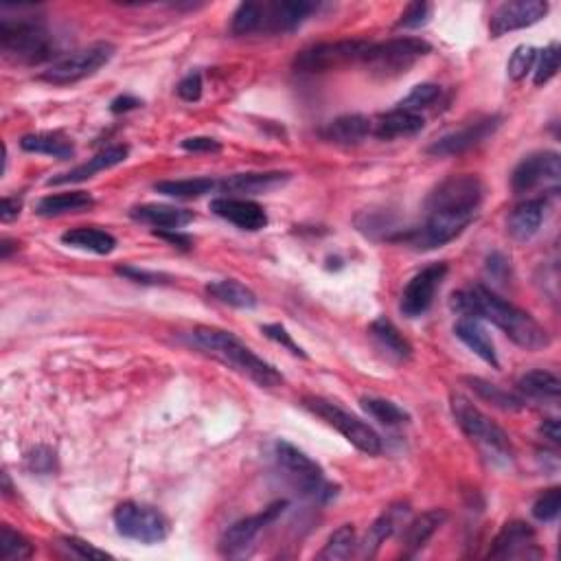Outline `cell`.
Wrapping results in <instances>:
<instances>
[{
	"mask_svg": "<svg viewBox=\"0 0 561 561\" xmlns=\"http://www.w3.org/2000/svg\"><path fill=\"white\" fill-rule=\"evenodd\" d=\"M180 147L191 154H215L222 150V143L211 139V136H189L180 143Z\"/></svg>",
	"mask_w": 561,
	"mask_h": 561,
	"instance_id": "cell-50",
	"label": "cell"
},
{
	"mask_svg": "<svg viewBox=\"0 0 561 561\" xmlns=\"http://www.w3.org/2000/svg\"><path fill=\"white\" fill-rule=\"evenodd\" d=\"M117 49L110 42H95L86 49H79L68 53L64 57H57V60L40 75L42 82L53 84V86H68L77 84L86 77H93L97 71H101L106 66Z\"/></svg>",
	"mask_w": 561,
	"mask_h": 561,
	"instance_id": "cell-10",
	"label": "cell"
},
{
	"mask_svg": "<svg viewBox=\"0 0 561 561\" xmlns=\"http://www.w3.org/2000/svg\"><path fill=\"white\" fill-rule=\"evenodd\" d=\"M211 211L217 217H222V220L242 228V231L257 233L268 226V215L263 211V206L248 198L220 196L211 200Z\"/></svg>",
	"mask_w": 561,
	"mask_h": 561,
	"instance_id": "cell-20",
	"label": "cell"
},
{
	"mask_svg": "<svg viewBox=\"0 0 561 561\" xmlns=\"http://www.w3.org/2000/svg\"><path fill=\"white\" fill-rule=\"evenodd\" d=\"M561 182V158L557 152H535L522 158L511 174V189L524 196L535 189L559 191Z\"/></svg>",
	"mask_w": 561,
	"mask_h": 561,
	"instance_id": "cell-13",
	"label": "cell"
},
{
	"mask_svg": "<svg viewBox=\"0 0 561 561\" xmlns=\"http://www.w3.org/2000/svg\"><path fill=\"white\" fill-rule=\"evenodd\" d=\"M139 106H143L141 99H136V97H132V95H121V97H117V99H114V101L110 103V112H112V114H123V112L136 110Z\"/></svg>",
	"mask_w": 561,
	"mask_h": 561,
	"instance_id": "cell-52",
	"label": "cell"
},
{
	"mask_svg": "<svg viewBox=\"0 0 561 561\" xmlns=\"http://www.w3.org/2000/svg\"><path fill=\"white\" fill-rule=\"evenodd\" d=\"M288 509V502L285 500H277L272 502L270 507H266L263 511L255 513V515H248V518L235 522L233 526H228L224 531V535L220 537V553L224 557H239L244 555L253 542L257 540V535L270 526L274 520L279 518V515Z\"/></svg>",
	"mask_w": 561,
	"mask_h": 561,
	"instance_id": "cell-14",
	"label": "cell"
},
{
	"mask_svg": "<svg viewBox=\"0 0 561 561\" xmlns=\"http://www.w3.org/2000/svg\"><path fill=\"white\" fill-rule=\"evenodd\" d=\"M290 178V171H246V174H233L217 180V193L231 198L261 196V193L283 187Z\"/></svg>",
	"mask_w": 561,
	"mask_h": 561,
	"instance_id": "cell-19",
	"label": "cell"
},
{
	"mask_svg": "<svg viewBox=\"0 0 561 561\" xmlns=\"http://www.w3.org/2000/svg\"><path fill=\"white\" fill-rule=\"evenodd\" d=\"M27 467L33 474H53L55 454L49 448H36L27 456Z\"/></svg>",
	"mask_w": 561,
	"mask_h": 561,
	"instance_id": "cell-48",
	"label": "cell"
},
{
	"mask_svg": "<svg viewBox=\"0 0 561 561\" xmlns=\"http://www.w3.org/2000/svg\"><path fill=\"white\" fill-rule=\"evenodd\" d=\"M33 555V546L25 535L3 526L0 529V559L3 561H16V559H29Z\"/></svg>",
	"mask_w": 561,
	"mask_h": 561,
	"instance_id": "cell-39",
	"label": "cell"
},
{
	"mask_svg": "<svg viewBox=\"0 0 561 561\" xmlns=\"http://www.w3.org/2000/svg\"><path fill=\"white\" fill-rule=\"evenodd\" d=\"M156 237L160 239H165V242H169L171 246H176V248H182V250H189L191 248V237L185 235V233H180V231H154Z\"/></svg>",
	"mask_w": 561,
	"mask_h": 561,
	"instance_id": "cell-51",
	"label": "cell"
},
{
	"mask_svg": "<svg viewBox=\"0 0 561 561\" xmlns=\"http://www.w3.org/2000/svg\"><path fill=\"white\" fill-rule=\"evenodd\" d=\"M371 134H373V121L362 117V114H345V117L329 121L325 128L320 130V136H323L325 141L342 147L360 145L369 139Z\"/></svg>",
	"mask_w": 561,
	"mask_h": 561,
	"instance_id": "cell-24",
	"label": "cell"
},
{
	"mask_svg": "<svg viewBox=\"0 0 561 561\" xmlns=\"http://www.w3.org/2000/svg\"><path fill=\"white\" fill-rule=\"evenodd\" d=\"M454 334L469 351H474L480 360L487 362L489 366H494V369H500V360H498V353L494 347V340H491L487 329L483 327V323H480L478 318L461 316L459 323H456V327H454Z\"/></svg>",
	"mask_w": 561,
	"mask_h": 561,
	"instance_id": "cell-26",
	"label": "cell"
},
{
	"mask_svg": "<svg viewBox=\"0 0 561 561\" xmlns=\"http://www.w3.org/2000/svg\"><path fill=\"white\" fill-rule=\"evenodd\" d=\"M500 125H502V117H498V114H494V117L478 119L474 123L465 125V128H461V130H454L450 134L441 136V139H437L428 147V154L437 156V158L465 154L472 150V147L487 141L489 136H494Z\"/></svg>",
	"mask_w": 561,
	"mask_h": 561,
	"instance_id": "cell-17",
	"label": "cell"
},
{
	"mask_svg": "<svg viewBox=\"0 0 561 561\" xmlns=\"http://www.w3.org/2000/svg\"><path fill=\"white\" fill-rule=\"evenodd\" d=\"M448 520V513L443 509H430L426 513L417 515L415 520H410L404 524V531H402V546H404V553L408 557L417 555L430 537L437 533L443 522Z\"/></svg>",
	"mask_w": 561,
	"mask_h": 561,
	"instance_id": "cell-28",
	"label": "cell"
},
{
	"mask_svg": "<svg viewBox=\"0 0 561 561\" xmlns=\"http://www.w3.org/2000/svg\"><path fill=\"white\" fill-rule=\"evenodd\" d=\"M154 191L160 196L176 200H196L217 191V180L213 178H185V180H163L156 182Z\"/></svg>",
	"mask_w": 561,
	"mask_h": 561,
	"instance_id": "cell-35",
	"label": "cell"
},
{
	"mask_svg": "<svg viewBox=\"0 0 561 561\" xmlns=\"http://www.w3.org/2000/svg\"><path fill=\"white\" fill-rule=\"evenodd\" d=\"M518 393L524 402L526 397L537 399V402H557L561 395V382L551 371H529L518 380Z\"/></svg>",
	"mask_w": 561,
	"mask_h": 561,
	"instance_id": "cell-32",
	"label": "cell"
},
{
	"mask_svg": "<svg viewBox=\"0 0 561 561\" xmlns=\"http://www.w3.org/2000/svg\"><path fill=\"white\" fill-rule=\"evenodd\" d=\"M206 294L211 299L220 301L228 307L235 309H255L259 305L257 294L248 288V285L239 283L235 279H220V281H211L206 285Z\"/></svg>",
	"mask_w": 561,
	"mask_h": 561,
	"instance_id": "cell-33",
	"label": "cell"
},
{
	"mask_svg": "<svg viewBox=\"0 0 561 561\" xmlns=\"http://www.w3.org/2000/svg\"><path fill=\"white\" fill-rule=\"evenodd\" d=\"M485 200L483 180L474 174L445 178L426 202V222L397 237L415 250H434L454 242L476 220Z\"/></svg>",
	"mask_w": 561,
	"mask_h": 561,
	"instance_id": "cell-1",
	"label": "cell"
},
{
	"mask_svg": "<svg viewBox=\"0 0 561 561\" xmlns=\"http://www.w3.org/2000/svg\"><path fill=\"white\" fill-rule=\"evenodd\" d=\"M20 147L29 154H44L55 158H71L75 154V147L68 136L62 132H33L22 136Z\"/></svg>",
	"mask_w": 561,
	"mask_h": 561,
	"instance_id": "cell-34",
	"label": "cell"
},
{
	"mask_svg": "<svg viewBox=\"0 0 561 561\" xmlns=\"http://www.w3.org/2000/svg\"><path fill=\"white\" fill-rule=\"evenodd\" d=\"M318 11L316 3L307 0H277V3H242L233 14V36H255V33H292Z\"/></svg>",
	"mask_w": 561,
	"mask_h": 561,
	"instance_id": "cell-4",
	"label": "cell"
},
{
	"mask_svg": "<svg viewBox=\"0 0 561 561\" xmlns=\"http://www.w3.org/2000/svg\"><path fill=\"white\" fill-rule=\"evenodd\" d=\"M450 408L456 426L472 441L478 452L496 467H507L513 463V445L509 434L496 421H491L483 410L476 408L467 397L454 393L450 397Z\"/></svg>",
	"mask_w": 561,
	"mask_h": 561,
	"instance_id": "cell-5",
	"label": "cell"
},
{
	"mask_svg": "<svg viewBox=\"0 0 561 561\" xmlns=\"http://www.w3.org/2000/svg\"><path fill=\"white\" fill-rule=\"evenodd\" d=\"M548 204L544 198H529L520 202L515 209L509 213L507 231L513 239L518 242H529L531 237L540 233V228L544 224Z\"/></svg>",
	"mask_w": 561,
	"mask_h": 561,
	"instance_id": "cell-22",
	"label": "cell"
},
{
	"mask_svg": "<svg viewBox=\"0 0 561 561\" xmlns=\"http://www.w3.org/2000/svg\"><path fill=\"white\" fill-rule=\"evenodd\" d=\"M452 309H456L461 316H472L496 325L502 334L524 351H542L551 347L553 342L546 327L537 323L529 312L500 299L496 292H491L485 285H474L469 290L454 292Z\"/></svg>",
	"mask_w": 561,
	"mask_h": 561,
	"instance_id": "cell-2",
	"label": "cell"
},
{
	"mask_svg": "<svg viewBox=\"0 0 561 561\" xmlns=\"http://www.w3.org/2000/svg\"><path fill=\"white\" fill-rule=\"evenodd\" d=\"M559 71V44L551 42L546 49L537 51V60L533 66V84L546 86Z\"/></svg>",
	"mask_w": 561,
	"mask_h": 561,
	"instance_id": "cell-40",
	"label": "cell"
},
{
	"mask_svg": "<svg viewBox=\"0 0 561 561\" xmlns=\"http://www.w3.org/2000/svg\"><path fill=\"white\" fill-rule=\"evenodd\" d=\"M548 9L551 7L544 0H511V3L498 5L489 18L491 38H502L511 31L537 25V22L546 18Z\"/></svg>",
	"mask_w": 561,
	"mask_h": 561,
	"instance_id": "cell-16",
	"label": "cell"
},
{
	"mask_svg": "<svg viewBox=\"0 0 561 561\" xmlns=\"http://www.w3.org/2000/svg\"><path fill=\"white\" fill-rule=\"evenodd\" d=\"M11 250H18V246H16L14 242H9V239H3V246H0V257H3V259H9Z\"/></svg>",
	"mask_w": 561,
	"mask_h": 561,
	"instance_id": "cell-55",
	"label": "cell"
},
{
	"mask_svg": "<svg viewBox=\"0 0 561 561\" xmlns=\"http://www.w3.org/2000/svg\"><path fill=\"white\" fill-rule=\"evenodd\" d=\"M20 209H22V202L18 198H5L3 200V211H0V217H3V222H11V220H16V217L20 215Z\"/></svg>",
	"mask_w": 561,
	"mask_h": 561,
	"instance_id": "cell-53",
	"label": "cell"
},
{
	"mask_svg": "<svg viewBox=\"0 0 561 561\" xmlns=\"http://www.w3.org/2000/svg\"><path fill=\"white\" fill-rule=\"evenodd\" d=\"M117 274L123 279L141 283V285H167V283H171V277H167V274L150 272V270H143V268H136V266H119Z\"/></svg>",
	"mask_w": 561,
	"mask_h": 561,
	"instance_id": "cell-45",
	"label": "cell"
},
{
	"mask_svg": "<svg viewBox=\"0 0 561 561\" xmlns=\"http://www.w3.org/2000/svg\"><path fill=\"white\" fill-rule=\"evenodd\" d=\"M371 42L364 40H340V42H323L314 44L294 57L296 73H325L334 68L362 62Z\"/></svg>",
	"mask_w": 561,
	"mask_h": 561,
	"instance_id": "cell-12",
	"label": "cell"
},
{
	"mask_svg": "<svg viewBox=\"0 0 561 561\" xmlns=\"http://www.w3.org/2000/svg\"><path fill=\"white\" fill-rule=\"evenodd\" d=\"M202 75L198 73V71H193V73H189L187 77H182L180 79V84H178V88H176V93H178V97L182 99V101H189V103H193V101H200V97H202Z\"/></svg>",
	"mask_w": 561,
	"mask_h": 561,
	"instance_id": "cell-49",
	"label": "cell"
},
{
	"mask_svg": "<svg viewBox=\"0 0 561 561\" xmlns=\"http://www.w3.org/2000/svg\"><path fill=\"white\" fill-rule=\"evenodd\" d=\"M465 382L480 399H483V402L494 404L496 408L511 410V412L524 408V399L520 395L509 393L496 384H489L487 380H480V377H465Z\"/></svg>",
	"mask_w": 561,
	"mask_h": 561,
	"instance_id": "cell-36",
	"label": "cell"
},
{
	"mask_svg": "<svg viewBox=\"0 0 561 561\" xmlns=\"http://www.w3.org/2000/svg\"><path fill=\"white\" fill-rule=\"evenodd\" d=\"M537 60V49L531 47V44H520L509 57L507 64V73L513 79V82H522V79L533 73V66Z\"/></svg>",
	"mask_w": 561,
	"mask_h": 561,
	"instance_id": "cell-42",
	"label": "cell"
},
{
	"mask_svg": "<svg viewBox=\"0 0 561 561\" xmlns=\"http://www.w3.org/2000/svg\"><path fill=\"white\" fill-rule=\"evenodd\" d=\"M62 546L68 548V551L79 559H112L110 553L101 551V548L93 546L86 540H79V537H62Z\"/></svg>",
	"mask_w": 561,
	"mask_h": 561,
	"instance_id": "cell-46",
	"label": "cell"
},
{
	"mask_svg": "<svg viewBox=\"0 0 561 561\" xmlns=\"http://www.w3.org/2000/svg\"><path fill=\"white\" fill-rule=\"evenodd\" d=\"M430 51V44L421 38H393L377 44L371 42L362 64L369 66V71L377 77H397L408 73Z\"/></svg>",
	"mask_w": 561,
	"mask_h": 561,
	"instance_id": "cell-9",
	"label": "cell"
},
{
	"mask_svg": "<svg viewBox=\"0 0 561 561\" xmlns=\"http://www.w3.org/2000/svg\"><path fill=\"white\" fill-rule=\"evenodd\" d=\"M114 526L119 535L141 544H158L169 535V520L163 511L132 500L114 509Z\"/></svg>",
	"mask_w": 561,
	"mask_h": 561,
	"instance_id": "cell-11",
	"label": "cell"
},
{
	"mask_svg": "<svg viewBox=\"0 0 561 561\" xmlns=\"http://www.w3.org/2000/svg\"><path fill=\"white\" fill-rule=\"evenodd\" d=\"M371 338L375 340V345L380 351H384L388 358L395 362H406L412 358V345L402 336L391 320L388 318H377L369 327Z\"/></svg>",
	"mask_w": 561,
	"mask_h": 561,
	"instance_id": "cell-29",
	"label": "cell"
},
{
	"mask_svg": "<svg viewBox=\"0 0 561 561\" xmlns=\"http://www.w3.org/2000/svg\"><path fill=\"white\" fill-rule=\"evenodd\" d=\"M432 18V5L430 3H410L402 18L397 22V29H421L426 27Z\"/></svg>",
	"mask_w": 561,
	"mask_h": 561,
	"instance_id": "cell-44",
	"label": "cell"
},
{
	"mask_svg": "<svg viewBox=\"0 0 561 561\" xmlns=\"http://www.w3.org/2000/svg\"><path fill=\"white\" fill-rule=\"evenodd\" d=\"M261 331H263V334H266L270 340L277 342V345H281V347L288 349L290 353H294V356L307 358V353H305L299 345H296L292 334H288V329H285L283 325H263Z\"/></svg>",
	"mask_w": 561,
	"mask_h": 561,
	"instance_id": "cell-47",
	"label": "cell"
},
{
	"mask_svg": "<svg viewBox=\"0 0 561 561\" xmlns=\"http://www.w3.org/2000/svg\"><path fill=\"white\" fill-rule=\"evenodd\" d=\"M95 206V198L88 191H66V193H53V196L42 198L36 204V213L40 217H60L68 213L88 211Z\"/></svg>",
	"mask_w": 561,
	"mask_h": 561,
	"instance_id": "cell-30",
	"label": "cell"
},
{
	"mask_svg": "<svg viewBox=\"0 0 561 561\" xmlns=\"http://www.w3.org/2000/svg\"><path fill=\"white\" fill-rule=\"evenodd\" d=\"M356 548H358L356 529H353V524H342L340 529L329 535L325 548L318 553V559H329V561L349 559L353 553H356Z\"/></svg>",
	"mask_w": 561,
	"mask_h": 561,
	"instance_id": "cell-37",
	"label": "cell"
},
{
	"mask_svg": "<svg viewBox=\"0 0 561 561\" xmlns=\"http://www.w3.org/2000/svg\"><path fill=\"white\" fill-rule=\"evenodd\" d=\"M423 125H426V121H423L421 114L395 108L373 121V136L382 141L410 139V136H417L423 130Z\"/></svg>",
	"mask_w": 561,
	"mask_h": 561,
	"instance_id": "cell-27",
	"label": "cell"
},
{
	"mask_svg": "<svg viewBox=\"0 0 561 561\" xmlns=\"http://www.w3.org/2000/svg\"><path fill=\"white\" fill-rule=\"evenodd\" d=\"M62 242L77 250H86V253L95 255H110L117 248V237L110 235L108 231H101V228H73V231H66L62 235Z\"/></svg>",
	"mask_w": 561,
	"mask_h": 561,
	"instance_id": "cell-31",
	"label": "cell"
},
{
	"mask_svg": "<svg viewBox=\"0 0 561 561\" xmlns=\"http://www.w3.org/2000/svg\"><path fill=\"white\" fill-rule=\"evenodd\" d=\"M408 505H393L391 509H386L380 518H377L369 533H366L364 540L358 544V555L360 557H375L377 551H380L382 544L388 540V537H393L395 531L399 526L406 524L408 518Z\"/></svg>",
	"mask_w": 561,
	"mask_h": 561,
	"instance_id": "cell-23",
	"label": "cell"
},
{
	"mask_svg": "<svg viewBox=\"0 0 561 561\" xmlns=\"http://www.w3.org/2000/svg\"><path fill=\"white\" fill-rule=\"evenodd\" d=\"M362 410L366 412V415L373 417L375 421H380L382 426H388V428L402 426V423H406L410 419V415L404 408H399L397 404L388 402V399H382V397H364Z\"/></svg>",
	"mask_w": 561,
	"mask_h": 561,
	"instance_id": "cell-38",
	"label": "cell"
},
{
	"mask_svg": "<svg viewBox=\"0 0 561 561\" xmlns=\"http://www.w3.org/2000/svg\"><path fill=\"white\" fill-rule=\"evenodd\" d=\"M559 511H561V489L551 487L535 500L533 518L540 520V522H553V520H557Z\"/></svg>",
	"mask_w": 561,
	"mask_h": 561,
	"instance_id": "cell-43",
	"label": "cell"
},
{
	"mask_svg": "<svg viewBox=\"0 0 561 561\" xmlns=\"http://www.w3.org/2000/svg\"><path fill=\"white\" fill-rule=\"evenodd\" d=\"M274 461L290 480V485L303 496L327 502L336 496V487L325 480V472L314 459L288 441L274 443Z\"/></svg>",
	"mask_w": 561,
	"mask_h": 561,
	"instance_id": "cell-7",
	"label": "cell"
},
{
	"mask_svg": "<svg viewBox=\"0 0 561 561\" xmlns=\"http://www.w3.org/2000/svg\"><path fill=\"white\" fill-rule=\"evenodd\" d=\"M132 217L136 222L158 228V231H180V228L196 220L193 211L171 204H141L132 209Z\"/></svg>",
	"mask_w": 561,
	"mask_h": 561,
	"instance_id": "cell-25",
	"label": "cell"
},
{
	"mask_svg": "<svg viewBox=\"0 0 561 561\" xmlns=\"http://www.w3.org/2000/svg\"><path fill=\"white\" fill-rule=\"evenodd\" d=\"M491 559H535L542 557V548L537 546V533L531 524L513 520L502 526L494 544L489 548Z\"/></svg>",
	"mask_w": 561,
	"mask_h": 561,
	"instance_id": "cell-18",
	"label": "cell"
},
{
	"mask_svg": "<svg viewBox=\"0 0 561 561\" xmlns=\"http://www.w3.org/2000/svg\"><path fill=\"white\" fill-rule=\"evenodd\" d=\"M128 154H130V150L125 145H112V147H108V150H103L97 156L90 158L88 163L77 165L75 169L66 171V174H62V176L51 178L47 185L57 187V185H77V182H86L90 178H95L97 174H101V171H108L112 167L125 163V160H128Z\"/></svg>",
	"mask_w": 561,
	"mask_h": 561,
	"instance_id": "cell-21",
	"label": "cell"
},
{
	"mask_svg": "<svg viewBox=\"0 0 561 561\" xmlns=\"http://www.w3.org/2000/svg\"><path fill=\"white\" fill-rule=\"evenodd\" d=\"M542 434L546 439H551L553 443H559V439H561V430H559V421L557 419H546L544 423H542Z\"/></svg>",
	"mask_w": 561,
	"mask_h": 561,
	"instance_id": "cell-54",
	"label": "cell"
},
{
	"mask_svg": "<svg viewBox=\"0 0 561 561\" xmlns=\"http://www.w3.org/2000/svg\"><path fill=\"white\" fill-rule=\"evenodd\" d=\"M0 49L20 64H42L55 55V36L40 16L0 18Z\"/></svg>",
	"mask_w": 561,
	"mask_h": 561,
	"instance_id": "cell-6",
	"label": "cell"
},
{
	"mask_svg": "<svg viewBox=\"0 0 561 561\" xmlns=\"http://www.w3.org/2000/svg\"><path fill=\"white\" fill-rule=\"evenodd\" d=\"M439 97H441V86H437V84H419V86L412 88L402 101L397 103V108L419 114V110L430 108L432 103H437Z\"/></svg>",
	"mask_w": 561,
	"mask_h": 561,
	"instance_id": "cell-41",
	"label": "cell"
},
{
	"mask_svg": "<svg viewBox=\"0 0 561 561\" xmlns=\"http://www.w3.org/2000/svg\"><path fill=\"white\" fill-rule=\"evenodd\" d=\"M189 340L200 351L228 364L231 369L246 375L248 380H253L261 388H274L281 386L283 382V375L270 362L259 358L253 349H248L231 331L200 325L191 329Z\"/></svg>",
	"mask_w": 561,
	"mask_h": 561,
	"instance_id": "cell-3",
	"label": "cell"
},
{
	"mask_svg": "<svg viewBox=\"0 0 561 561\" xmlns=\"http://www.w3.org/2000/svg\"><path fill=\"white\" fill-rule=\"evenodd\" d=\"M303 406L318 419H323L327 426L340 432L356 450L369 456L382 454L380 434H377L369 423H364L360 417L351 415V412H347L345 408H340L338 404L329 402V399L323 397H305Z\"/></svg>",
	"mask_w": 561,
	"mask_h": 561,
	"instance_id": "cell-8",
	"label": "cell"
},
{
	"mask_svg": "<svg viewBox=\"0 0 561 561\" xmlns=\"http://www.w3.org/2000/svg\"><path fill=\"white\" fill-rule=\"evenodd\" d=\"M448 263H430L423 270H419L415 277L408 281V285L399 299V309L406 318H419L428 312L434 303L441 283L448 277Z\"/></svg>",
	"mask_w": 561,
	"mask_h": 561,
	"instance_id": "cell-15",
	"label": "cell"
}]
</instances>
